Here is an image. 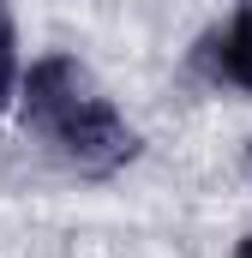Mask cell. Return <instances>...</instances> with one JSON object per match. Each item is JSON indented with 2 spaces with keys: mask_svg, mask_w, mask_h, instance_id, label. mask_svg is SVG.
Returning a JSON list of instances; mask_svg holds the SVG:
<instances>
[{
  "mask_svg": "<svg viewBox=\"0 0 252 258\" xmlns=\"http://www.w3.org/2000/svg\"><path fill=\"white\" fill-rule=\"evenodd\" d=\"M198 66L216 78V84H234V90H252V6H240L222 30L204 36L198 48Z\"/></svg>",
  "mask_w": 252,
  "mask_h": 258,
  "instance_id": "7a4b0ae2",
  "label": "cell"
},
{
  "mask_svg": "<svg viewBox=\"0 0 252 258\" xmlns=\"http://www.w3.org/2000/svg\"><path fill=\"white\" fill-rule=\"evenodd\" d=\"M18 36H12V18H6V0H0V108L18 96Z\"/></svg>",
  "mask_w": 252,
  "mask_h": 258,
  "instance_id": "3957f363",
  "label": "cell"
},
{
  "mask_svg": "<svg viewBox=\"0 0 252 258\" xmlns=\"http://www.w3.org/2000/svg\"><path fill=\"white\" fill-rule=\"evenodd\" d=\"M246 174H252V138H246Z\"/></svg>",
  "mask_w": 252,
  "mask_h": 258,
  "instance_id": "5b68a950",
  "label": "cell"
},
{
  "mask_svg": "<svg viewBox=\"0 0 252 258\" xmlns=\"http://www.w3.org/2000/svg\"><path fill=\"white\" fill-rule=\"evenodd\" d=\"M18 114L24 132L72 174H114L138 156V132L120 120V108L84 78L72 54H42L18 84Z\"/></svg>",
  "mask_w": 252,
  "mask_h": 258,
  "instance_id": "6da1fadb",
  "label": "cell"
},
{
  "mask_svg": "<svg viewBox=\"0 0 252 258\" xmlns=\"http://www.w3.org/2000/svg\"><path fill=\"white\" fill-rule=\"evenodd\" d=\"M234 258H252V234H246V240H240V246H234Z\"/></svg>",
  "mask_w": 252,
  "mask_h": 258,
  "instance_id": "277c9868",
  "label": "cell"
}]
</instances>
